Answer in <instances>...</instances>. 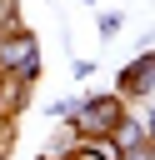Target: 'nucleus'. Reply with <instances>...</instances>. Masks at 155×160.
Returning a JSON list of instances; mask_svg holds the SVG:
<instances>
[{"mask_svg":"<svg viewBox=\"0 0 155 160\" xmlns=\"http://www.w3.org/2000/svg\"><path fill=\"white\" fill-rule=\"evenodd\" d=\"M120 115H125V95H115V90L85 95V100H75V110H70V130H75V140H105Z\"/></svg>","mask_w":155,"mask_h":160,"instance_id":"obj_1","label":"nucleus"},{"mask_svg":"<svg viewBox=\"0 0 155 160\" xmlns=\"http://www.w3.org/2000/svg\"><path fill=\"white\" fill-rule=\"evenodd\" d=\"M105 140H110V145H115V150L125 155V150H135V145H145V125H140L135 115H120V120H115V130H110Z\"/></svg>","mask_w":155,"mask_h":160,"instance_id":"obj_4","label":"nucleus"},{"mask_svg":"<svg viewBox=\"0 0 155 160\" xmlns=\"http://www.w3.org/2000/svg\"><path fill=\"white\" fill-rule=\"evenodd\" d=\"M10 30H20V5L0 0V35H10Z\"/></svg>","mask_w":155,"mask_h":160,"instance_id":"obj_6","label":"nucleus"},{"mask_svg":"<svg viewBox=\"0 0 155 160\" xmlns=\"http://www.w3.org/2000/svg\"><path fill=\"white\" fill-rule=\"evenodd\" d=\"M0 75L5 80H35L40 75V40L20 25V30H10V35H0Z\"/></svg>","mask_w":155,"mask_h":160,"instance_id":"obj_2","label":"nucleus"},{"mask_svg":"<svg viewBox=\"0 0 155 160\" xmlns=\"http://www.w3.org/2000/svg\"><path fill=\"white\" fill-rule=\"evenodd\" d=\"M70 110H75V100H55L50 105V120H70Z\"/></svg>","mask_w":155,"mask_h":160,"instance_id":"obj_8","label":"nucleus"},{"mask_svg":"<svg viewBox=\"0 0 155 160\" xmlns=\"http://www.w3.org/2000/svg\"><path fill=\"white\" fill-rule=\"evenodd\" d=\"M95 25H100V35H115V30H120V15H100Z\"/></svg>","mask_w":155,"mask_h":160,"instance_id":"obj_9","label":"nucleus"},{"mask_svg":"<svg viewBox=\"0 0 155 160\" xmlns=\"http://www.w3.org/2000/svg\"><path fill=\"white\" fill-rule=\"evenodd\" d=\"M65 160H120V150L110 140H75L65 150Z\"/></svg>","mask_w":155,"mask_h":160,"instance_id":"obj_5","label":"nucleus"},{"mask_svg":"<svg viewBox=\"0 0 155 160\" xmlns=\"http://www.w3.org/2000/svg\"><path fill=\"white\" fill-rule=\"evenodd\" d=\"M120 160H155V145H150V140H145V145H135V150H125V155H120Z\"/></svg>","mask_w":155,"mask_h":160,"instance_id":"obj_7","label":"nucleus"},{"mask_svg":"<svg viewBox=\"0 0 155 160\" xmlns=\"http://www.w3.org/2000/svg\"><path fill=\"white\" fill-rule=\"evenodd\" d=\"M115 95H155V50L135 55L125 70H120V90Z\"/></svg>","mask_w":155,"mask_h":160,"instance_id":"obj_3","label":"nucleus"}]
</instances>
